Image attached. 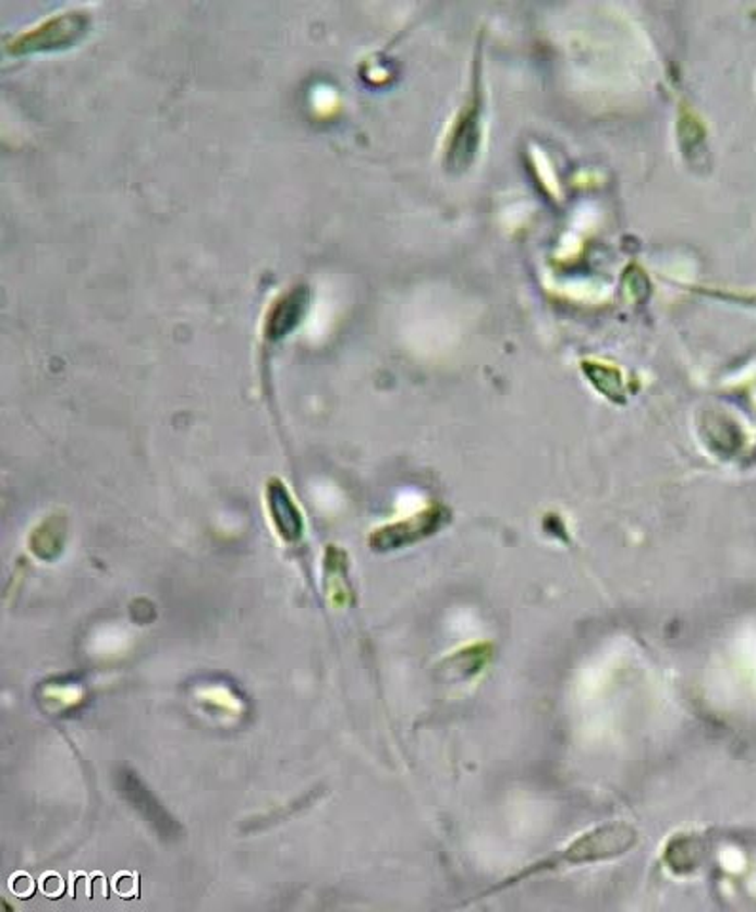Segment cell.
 <instances>
[{"label": "cell", "instance_id": "cell-6", "mask_svg": "<svg viewBox=\"0 0 756 912\" xmlns=\"http://www.w3.org/2000/svg\"><path fill=\"white\" fill-rule=\"evenodd\" d=\"M268 512L272 515L276 531L285 542H295L303 536V515L298 512L297 506L293 502L283 483H268L267 489Z\"/></svg>", "mask_w": 756, "mask_h": 912}, {"label": "cell", "instance_id": "cell-3", "mask_svg": "<svg viewBox=\"0 0 756 912\" xmlns=\"http://www.w3.org/2000/svg\"><path fill=\"white\" fill-rule=\"evenodd\" d=\"M119 787L122 797L142 814L143 819L158 832V837L162 840L179 838L181 827H179L178 822L166 812L155 794L150 793L142 779L137 778L135 771H120Z\"/></svg>", "mask_w": 756, "mask_h": 912}, {"label": "cell", "instance_id": "cell-2", "mask_svg": "<svg viewBox=\"0 0 756 912\" xmlns=\"http://www.w3.org/2000/svg\"><path fill=\"white\" fill-rule=\"evenodd\" d=\"M637 831L631 825H602V827H597L594 831L576 838L571 846L564 848L563 852L557 853L546 863L536 865L534 871L614 860V858H620L623 853L630 852L631 848L637 844Z\"/></svg>", "mask_w": 756, "mask_h": 912}, {"label": "cell", "instance_id": "cell-4", "mask_svg": "<svg viewBox=\"0 0 756 912\" xmlns=\"http://www.w3.org/2000/svg\"><path fill=\"white\" fill-rule=\"evenodd\" d=\"M441 520H443V512L434 508V510L418 513L411 520L378 528L371 536L373 549L386 551V549L401 548L411 542L420 540L424 536L434 533L441 525Z\"/></svg>", "mask_w": 756, "mask_h": 912}, {"label": "cell", "instance_id": "cell-5", "mask_svg": "<svg viewBox=\"0 0 756 912\" xmlns=\"http://www.w3.org/2000/svg\"><path fill=\"white\" fill-rule=\"evenodd\" d=\"M306 306H308L306 288H295L290 293H283L282 297L278 299L268 311L267 324H265V335L268 339L276 341L291 333L303 318Z\"/></svg>", "mask_w": 756, "mask_h": 912}, {"label": "cell", "instance_id": "cell-1", "mask_svg": "<svg viewBox=\"0 0 756 912\" xmlns=\"http://www.w3.org/2000/svg\"><path fill=\"white\" fill-rule=\"evenodd\" d=\"M92 14L84 8H69L58 14L48 15L29 29L20 31L7 42V52L22 53L52 52L76 45L89 29Z\"/></svg>", "mask_w": 756, "mask_h": 912}]
</instances>
